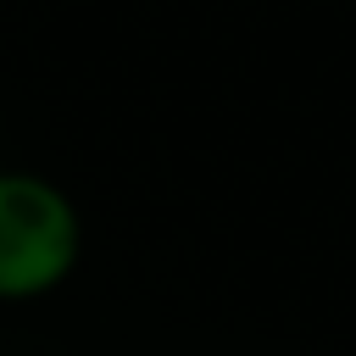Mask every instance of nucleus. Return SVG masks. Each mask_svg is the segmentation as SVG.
Returning a JSON list of instances; mask_svg holds the SVG:
<instances>
[{"label":"nucleus","mask_w":356,"mask_h":356,"mask_svg":"<svg viewBox=\"0 0 356 356\" xmlns=\"http://www.w3.org/2000/svg\"><path fill=\"white\" fill-rule=\"evenodd\" d=\"M83 261L78 200L28 167H0V306L56 295Z\"/></svg>","instance_id":"nucleus-1"}]
</instances>
